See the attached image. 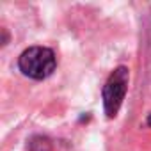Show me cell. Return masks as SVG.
<instances>
[{
	"label": "cell",
	"instance_id": "1",
	"mask_svg": "<svg viewBox=\"0 0 151 151\" xmlns=\"http://www.w3.org/2000/svg\"><path fill=\"white\" fill-rule=\"evenodd\" d=\"M18 66L25 77L34 80H45L55 71L57 59L53 50L46 46H30L25 52H22Z\"/></svg>",
	"mask_w": 151,
	"mask_h": 151
},
{
	"label": "cell",
	"instance_id": "2",
	"mask_svg": "<svg viewBox=\"0 0 151 151\" xmlns=\"http://www.w3.org/2000/svg\"><path fill=\"white\" fill-rule=\"evenodd\" d=\"M128 80H130V73H128V68L124 66L116 68L107 78L103 86V109L109 119L117 116L128 91Z\"/></svg>",
	"mask_w": 151,
	"mask_h": 151
},
{
	"label": "cell",
	"instance_id": "3",
	"mask_svg": "<svg viewBox=\"0 0 151 151\" xmlns=\"http://www.w3.org/2000/svg\"><path fill=\"white\" fill-rule=\"evenodd\" d=\"M147 124H149V126H151V114H149V116H147Z\"/></svg>",
	"mask_w": 151,
	"mask_h": 151
}]
</instances>
